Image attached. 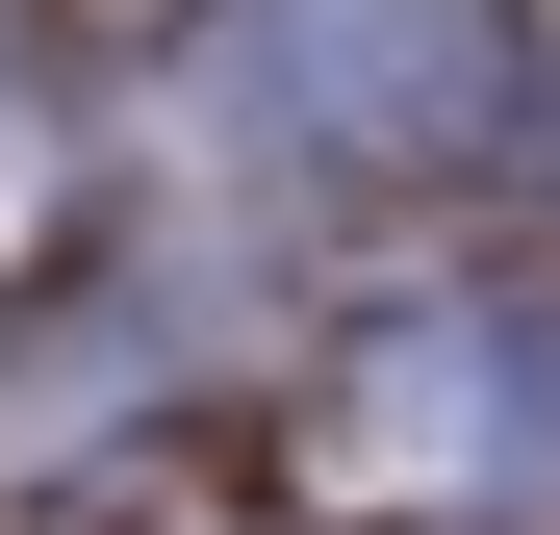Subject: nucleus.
I'll use <instances>...</instances> for the list:
<instances>
[{
  "instance_id": "obj_2",
  "label": "nucleus",
  "mask_w": 560,
  "mask_h": 535,
  "mask_svg": "<svg viewBox=\"0 0 560 535\" xmlns=\"http://www.w3.org/2000/svg\"><path fill=\"white\" fill-rule=\"evenodd\" d=\"M485 77H510L485 0H230V103L280 153H458Z\"/></svg>"
},
{
  "instance_id": "obj_1",
  "label": "nucleus",
  "mask_w": 560,
  "mask_h": 535,
  "mask_svg": "<svg viewBox=\"0 0 560 535\" xmlns=\"http://www.w3.org/2000/svg\"><path fill=\"white\" fill-rule=\"evenodd\" d=\"M383 510H535L560 485V306H408L357 357V433H331Z\"/></svg>"
}]
</instances>
